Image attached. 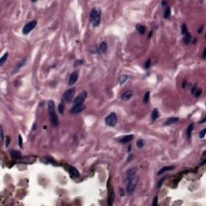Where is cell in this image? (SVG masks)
<instances>
[{
	"label": "cell",
	"instance_id": "6da1fadb",
	"mask_svg": "<svg viewBox=\"0 0 206 206\" xmlns=\"http://www.w3.org/2000/svg\"><path fill=\"white\" fill-rule=\"evenodd\" d=\"M48 114L50 116V121H51V124L52 126L56 127L58 125V118H57L56 114V110H55V103L53 101L50 100L48 102Z\"/></svg>",
	"mask_w": 206,
	"mask_h": 206
},
{
	"label": "cell",
	"instance_id": "7a4b0ae2",
	"mask_svg": "<svg viewBox=\"0 0 206 206\" xmlns=\"http://www.w3.org/2000/svg\"><path fill=\"white\" fill-rule=\"evenodd\" d=\"M89 21L93 27H97L99 25L101 21V11L99 9H92L89 14Z\"/></svg>",
	"mask_w": 206,
	"mask_h": 206
},
{
	"label": "cell",
	"instance_id": "3957f363",
	"mask_svg": "<svg viewBox=\"0 0 206 206\" xmlns=\"http://www.w3.org/2000/svg\"><path fill=\"white\" fill-rule=\"evenodd\" d=\"M138 181V177H137L136 176L127 179V180H126V191H127L128 194L131 195V194L134 193V192H135V188H136V186H137Z\"/></svg>",
	"mask_w": 206,
	"mask_h": 206
},
{
	"label": "cell",
	"instance_id": "277c9868",
	"mask_svg": "<svg viewBox=\"0 0 206 206\" xmlns=\"http://www.w3.org/2000/svg\"><path fill=\"white\" fill-rule=\"evenodd\" d=\"M76 93V89L75 88H71L67 89L65 92L64 93L63 96H62V102L64 103H69L70 102L75 95Z\"/></svg>",
	"mask_w": 206,
	"mask_h": 206
},
{
	"label": "cell",
	"instance_id": "5b68a950",
	"mask_svg": "<svg viewBox=\"0 0 206 206\" xmlns=\"http://www.w3.org/2000/svg\"><path fill=\"white\" fill-rule=\"evenodd\" d=\"M105 123L108 126L110 127H114L117 125L118 123V117H117L115 113H111L108 116L105 118Z\"/></svg>",
	"mask_w": 206,
	"mask_h": 206
},
{
	"label": "cell",
	"instance_id": "8992f818",
	"mask_svg": "<svg viewBox=\"0 0 206 206\" xmlns=\"http://www.w3.org/2000/svg\"><path fill=\"white\" fill-rule=\"evenodd\" d=\"M37 25V21L33 20L32 22H29L26 24L23 28V34L27 35L28 33L31 32V31H32L35 27V26Z\"/></svg>",
	"mask_w": 206,
	"mask_h": 206
},
{
	"label": "cell",
	"instance_id": "52a82bcc",
	"mask_svg": "<svg viewBox=\"0 0 206 206\" xmlns=\"http://www.w3.org/2000/svg\"><path fill=\"white\" fill-rule=\"evenodd\" d=\"M85 109V106L84 103H81V104H75L71 109L70 113L71 114H79L82 112Z\"/></svg>",
	"mask_w": 206,
	"mask_h": 206
},
{
	"label": "cell",
	"instance_id": "ba28073f",
	"mask_svg": "<svg viewBox=\"0 0 206 206\" xmlns=\"http://www.w3.org/2000/svg\"><path fill=\"white\" fill-rule=\"evenodd\" d=\"M87 97V92L86 91H82L81 93H80L77 95V97L75 98L74 100V105L75 104H81V103H83L85 102V100Z\"/></svg>",
	"mask_w": 206,
	"mask_h": 206
},
{
	"label": "cell",
	"instance_id": "9c48e42d",
	"mask_svg": "<svg viewBox=\"0 0 206 206\" xmlns=\"http://www.w3.org/2000/svg\"><path fill=\"white\" fill-rule=\"evenodd\" d=\"M78 78V73L76 72H73V73L71 74L70 76H69V85H73L74 84L76 83V81H77Z\"/></svg>",
	"mask_w": 206,
	"mask_h": 206
},
{
	"label": "cell",
	"instance_id": "30bf717a",
	"mask_svg": "<svg viewBox=\"0 0 206 206\" xmlns=\"http://www.w3.org/2000/svg\"><path fill=\"white\" fill-rule=\"evenodd\" d=\"M114 197H115V195H114V189L110 188H109V197H108V205L111 206L113 205L114 200Z\"/></svg>",
	"mask_w": 206,
	"mask_h": 206
},
{
	"label": "cell",
	"instance_id": "8fae6325",
	"mask_svg": "<svg viewBox=\"0 0 206 206\" xmlns=\"http://www.w3.org/2000/svg\"><path fill=\"white\" fill-rule=\"evenodd\" d=\"M26 62H27V58H24V59H23L22 61H21L20 62H19V63L16 64V65L15 66V68H14V70H13V72H12V73H17V72L20 70V69L22 68V67H23L25 65V64H26Z\"/></svg>",
	"mask_w": 206,
	"mask_h": 206
},
{
	"label": "cell",
	"instance_id": "7c38bea8",
	"mask_svg": "<svg viewBox=\"0 0 206 206\" xmlns=\"http://www.w3.org/2000/svg\"><path fill=\"white\" fill-rule=\"evenodd\" d=\"M133 95V92L131 90H126V92H124L123 94L121 95V98L122 100L123 101H128L130 100L131 97H132Z\"/></svg>",
	"mask_w": 206,
	"mask_h": 206
},
{
	"label": "cell",
	"instance_id": "4fadbf2b",
	"mask_svg": "<svg viewBox=\"0 0 206 206\" xmlns=\"http://www.w3.org/2000/svg\"><path fill=\"white\" fill-rule=\"evenodd\" d=\"M136 172H137V169L135 168V167H134V168L129 169L128 171L126 172V180H127V179L132 178V177L135 176V174H136Z\"/></svg>",
	"mask_w": 206,
	"mask_h": 206
},
{
	"label": "cell",
	"instance_id": "5bb4252c",
	"mask_svg": "<svg viewBox=\"0 0 206 206\" xmlns=\"http://www.w3.org/2000/svg\"><path fill=\"white\" fill-rule=\"evenodd\" d=\"M133 138H134L133 135H126V136H124V137L121 138L120 139L118 140V142L120 143H123V144H125V143H128L129 142H130V141L133 139Z\"/></svg>",
	"mask_w": 206,
	"mask_h": 206
},
{
	"label": "cell",
	"instance_id": "9a60e30c",
	"mask_svg": "<svg viewBox=\"0 0 206 206\" xmlns=\"http://www.w3.org/2000/svg\"><path fill=\"white\" fill-rule=\"evenodd\" d=\"M10 155H11V158H13L14 159H20V158L22 157L21 153L20 151H15V150L10 151Z\"/></svg>",
	"mask_w": 206,
	"mask_h": 206
},
{
	"label": "cell",
	"instance_id": "2e32d148",
	"mask_svg": "<svg viewBox=\"0 0 206 206\" xmlns=\"http://www.w3.org/2000/svg\"><path fill=\"white\" fill-rule=\"evenodd\" d=\"M175 168V167H173V166H170V167H162L161 169L159 170V172H158V176H160V175H162V174H164V172H168V171H172V170H173Z\"/></svg>",
	"mask_w": 206,
	"mask_h": 206
},
{
	"label": "cell",
	"instance_id": "e0dca14e",
	"mask_svg": "<svg viewBox=\"0 0 206 206\" xmlns=\"http://www.w3.org/2000/svg\"><path fill=\"white\" fill-rule=\"evenodd\" d=\"M178 121H179L178 118H176V117H172V118H168L166 122H165L164 125L165 126H169V125H172V124H174V123H177Z\"/></svg>",
	"mask_w": 206,
	"mask_h": 206
},
{
	"label": "cell",
	"instance_id": "ac0fdd59",
	"mask_svg": "<svg viewBox=\"0 0 206 206\" xmlns=\"http://www.w3.org/2000/svg\"><path fill=\"white\" fill-rule=\"evenodd\" d=\"M193 130V124H190L188 126V127L187 128L186 130V135H187V138H188V140H190L191 138V135H192V131Z\"/></svg>",
	"mask_w": 206,
	"mask_h": 206
},
{
	"label": "cell",
	"instance_id": "d6986e66",
	"mask_svg": "<svg viewBox=\"0 0 206 206\" xmlns=\"http://www.w3.org/2000/svg\"><path fill=\"white\" fill-rule=\"evenodd\" d=\"M191 40H192V36H191V35L189 34V32L184 35V40H184V44H186V45L189 44L191 42Z\"/></svg>",
	"mask_w": 206,
	"mask_h": 206
},
{
	"label": "cell",
	"instance_id": "ffe728a7",
	"mask_svg": "<svg viewBox=\"0 0 206 206\" xmlns=\"http://www.w3.org/2000/svg\"><path fill=\"white\" fill-rule=\"evenodd\" d=\"M159 111H158L157 109H155L151 113V121L153 122L155 121L158 118H159Z\"/></svg>",
	"mask_w": 206,
	"mask_h": 206
},
{
	"label": "cell",
	"instance_id": "44dd1931",
	"mask_svg": "<svg viewBox=\"0 0 206 206\" xmlns=\"http://www.w3.org/2000/svg\"><path fill=\"white\" fill-rule=\"evenodd\" d=\"M69 172H70L71 175H73V176H75V177H78L79 176H80L79 172L73 167H69Z\"/></svg>",
	"mask_w": 206,
	"mask_h": 206
},
{
	"label": "cell",
	"instance_id": "7402d4cb",
	"mask_svg": "<svg viewBox=\"0 0 206 206\" xmlns=\"http://www.w3.org/2000/svg\"><path fill=\"white\" fill-rule=\"evenodd\" d=\"M170 15H171V10H170V7L168 6H166L164 8V19L167 20V19L170 17Z\"/></svg>",
	"mask_w": 206,
	"mask_h": 206
},
{
	"label": "cell",
	"instance_id": "603a6c76",
	"mask_svg": "<svg viewBox=\"0 0 206 206\" xmlns=\"http://www.w3.org/2000/svg\"><path fill=\"white\" fill-rule=\"evenodd\" d=\"M136 29H137L138 32L142 35L144 34L145 32H146V27L143 25H141V24H138L137 26H136Z\"/></svg>",
	"mask_w": 206,
	"mask_h": 206
},
{
	"label": "cell",
	"instance_id": "cb8c5ba5",
	"mask_svg": "<svg viewBox=\"0 0 206 206\" xmlns=\"http://www.w3.org/2000/svg\"><path fill=\"white\" fill-rule=\"evenodd\" d=\"M107 50V44L106 42H102L99 47V51L101 52H106Z\"/></svg>",
	"mask_w": 206,
	"mask_h": 206
},
{
	"label": "cell",
	"instance_id": "d4e9b609",
	"mask_svg": "<svg viewBox=\"0 0 206 206\" xmlns=\"http://www.w3.org/2000/svg\"><path fill=\"white\" fill-rule=\"evenodd\" d=\"M127 80H128V76L123 75V76H121L120 78H119V83H120V85H123Z\"/></svg>",
	"mask_w": 206,
	"mask_h": 206
},
{
	"label": "cell",
	"instance_id": "484cf974",
	"mask_svg": "<svg viewBox=\"0 0 206 206\" xmlns=\"http://www.w3.org/2000/svg\"><path fill=\"white\" fill-rule=\"evenodd\" d=\"M7 56H8V52H6V53L0 58V64H1V65H3V64L5 63V61H7Z\"/></svg>",
	"mask_w": 206,
	"mask_h": 206
},
{
	"label": "cell",
	"instance_id": "4316f807",
	"mask_svg": "<svg viewBox=\"0 0 206 206\" xmlns=\"http://www.w3.org/2000/svg\"><path fill=\"white\" fill-rule=\"evenodd\" d=\"M136 145H137V147L138 148H143V147H144L145 145V142L143 139H138L137 141V143H136Z\"/></svg>",
	"mask_w": 206,
	"mask_h": 206
},
{
	"label": "cell",
	"instance_id": "83f0119b",
	"mask_svg": "<svg viewBox=\"0 0 206 206\" xmlns=\"http://www.w3.org/2000/svg\"><path fill=\"white\" fill-rule=\"evenodd\" d=\"M181 32H182V34H183L184 35H186L187 33H188V28H187V26H186V24H184L182 25V27H181Z\"/></svg>",
	"mask_w": 206,
	"mask_h": 206
},
{
	"label": "cell",
	"instance_id": "f1b7e54d",
	"mask_svg": "<svg viewBox=\"0 0 206 206\" xmlns=\"http://www.w3.org/2000/svg\"><path fill=\"white\" fill-rule=\"evenodd\" d=\"M149 98H150V92H147L144 95V98H143V102L145 103H147L149 102Z\"/></svg>",
	"mask_w": 206,
	"mask_h": 206
},
{
	"label": "cell",
	"instance_id": "f546056e",
	"mask_svg": "<svg viewBox=\"0 0 206 206\" xmlns=\"http://www.w3.org/2000/svg\"><path fill=\"white\" fill-rule=\"evenodd\" d=\"M201 93H202V89H196L195 90V92H194V94H195L196 97H200L201 95Z\"/></svg>",
	"mask_w": 206,
	"mask_h": 206
},
{
	"label": "cell",
	"instance_id": "4dcf8cb0",
	"mask_svg": "<svg viewBox=\"0 0 206 206\" xmlns=\"http://www.w3.org/2000/svg\"><path fill=\"white\" fill-rule=\"evenodd\" d=\"M64 110V106L63 104H62V103H61V104H60L58 106V110H59V112L61 114H63Z\"/></svg>",
	"mask_w": 206,
	"mask_h": 206
},
{
	"label": "cell",
	"instance_id": "1f68e13d",
	"mask_svg": "<svg viewBox=\"0 0 206 206\" xmlns=\"http://www.w3.org/2000/svg\"><path fill=\"white\" fill-rule=\"evenodd\" d=\"M205 132H206V129L205 128V129H203L201 131H200V133H199V137H200V138H203L205 135Z\"/></svg>",
	"mask_w": 206,
	"mask_h": 206
},
{
	"label": "cell",
	"instance_id": "d6a6232c",
	"mask_svg": "<svg viewBox=\"0 0 206 206\" xmlns=\"http://www.w3.org/2000/svg\"><path fill=\"white\" fill-rule=\"evenodd\" d=\"M84 64L83 60H77V61L75 62V64H74V66H75V67L80 66V65H81V64Z\"/></svg>",
	"mask_w": 206,
	"mask_h": 206
},
{
	"label": "cell",
	"instance_id": "836d02e7",
	"mask_svg": "<svg viewBox=\"0 0 206 206\" xmlns=\"http://www.w3.org/2000/svg\"><path fill=\"white\" fill-rule=\"evenodd\" d=\"M18 143H19V146L20 147H23V139H22V136L20 135L18 136Z\"/></svg>",
	"mask_w": 206,
	"mask_h": 206
},
{
	"label": "cell",
	"instance_id": "e575fe53",
	"mask_svg": "<svg viewBox=\"0 0 206 206\" xmlns=\"http://www.w3.org/2000/svg\"><path fill=\"white\" fill-rule=\"evenodd\" d=\"M150 66H151V60L149 59L147 62H146V64H145V66H144V67H145V69H148L150 68Z\"/></svg>",
	"mask_w": 206,
	"mask_h": 206
},
{
	"label": "cell",
	"instance_id": "d590c367",
	"mask_svg": "<svg viewBox=\"0 0 206 206\" xmlns=\"http://www.w3.org/2000/svg\"><path fill=\"white\" fill-rule=\"evenodd\" d=\"M164 178L162 179H160V181H159V183L157 184V188H159L160 187H161L162 184L164 183Z\"/></svg>",
	"mask_w": 206,
	"mask_h": 206
},
{
	"label": "cell",
	"instance_id": "8d00e7d4",
	"mask_svg": "<svg viewBox=\"0 0 206 206\" xmlns=\"http://www.w3.org/2000/svg\"><path fill=\"white\" fill-rule=\"evenodd\" d=\"M157 205V196H155L154 199H153L152 205Z\"/></svg>",
	"mask_w": 206,
	"mask_h": 206
},
{
	"label": "cell",
	"instance_id": "74e56055",
	"mask_svg": "<svg viewBox=\"0 0 206 206\" xmlns=\"http://www.w3.org/2000/svg\"><path fill=\"white\" fill-rule=\"evenodd\" d=\"M132 158H133V155H131V154L129 155V156H128V158H127V160H126V163L130 162V160H131V159H132Z\"/></svg>",
	"mask_w": 206,
	"mask_h": 206
},
{
	"label": "cell",
	"instance_id": "f35d334b",
	"mask_svg": "<svg viewBox=\"0 0 206 206\" xmlns=\"http://www.w3.org/2000/svg\"><path fill=\"white\" fill-rule=\"evenodd\" d=\"M9 143H10V138L7 136V142H6V147H8Z\"/></svg>",
	"mask_w": 206,
	"mask_h": 206
},
{
	"label": "cell",
	"instance_id": "ab89813d",
	"mask_svg": "<svg viewBox=\"0 0 206 206\" xmlns=\"http://www.w3.org/2000/svg\"><path fill=\"white\" fill-rule=\"evenodd\" d=\"M1 141L2 143H3V130L2 127H1Z\"/></svg>",
	"mask_w": 206,
	"mask_h": 206
},
{
	"label": "cell",
	"instance_id": "60d3db41",
	"mask_svg": "<svg viewBox=\"0 0 206 206\" xmlns=\"http://www.w3.org/2000/svg\"><path fill=\"white\" fill-rule=\"evenodd\" d=\"M205 56H206V48L204 49L203 51V54H202V58L203 59H205Z\"/></svg>",
	"mask_w": 206,
	"mask_h": 206
},
{
	"label": "cell",
	"instance_id": "b9f144b4",
	"mask_svg": "<svg viewBox=\"0 0 206 206\" xmlns=\"http://www.w3.org/2000/svg\"><path fill=\"white\" fill-rule=\"evenodd\" d=\"M202 30H203V26H200V28H199L198 29V33L200 34V33H202Z\"/></svg>",
	"mask_w": 206,
	"mask_h": 206
},
{
	"label": "cell",
	"instance_id": "7bdbcfd3",
	"mask_svg": "<svg viewBox=\"0 0 206 206\" xmlns=\"http://www.w3.org/2000/svg\"><path fill=\"white\" fill-rule=\"evenodd\" d=\"M205 121H206V118H205L203 119L202 121H200V123H201V124H202V123H205Z\"/></svg>",
	"mask_w": 206,
	"mask_h": 206
}]
</instances>
